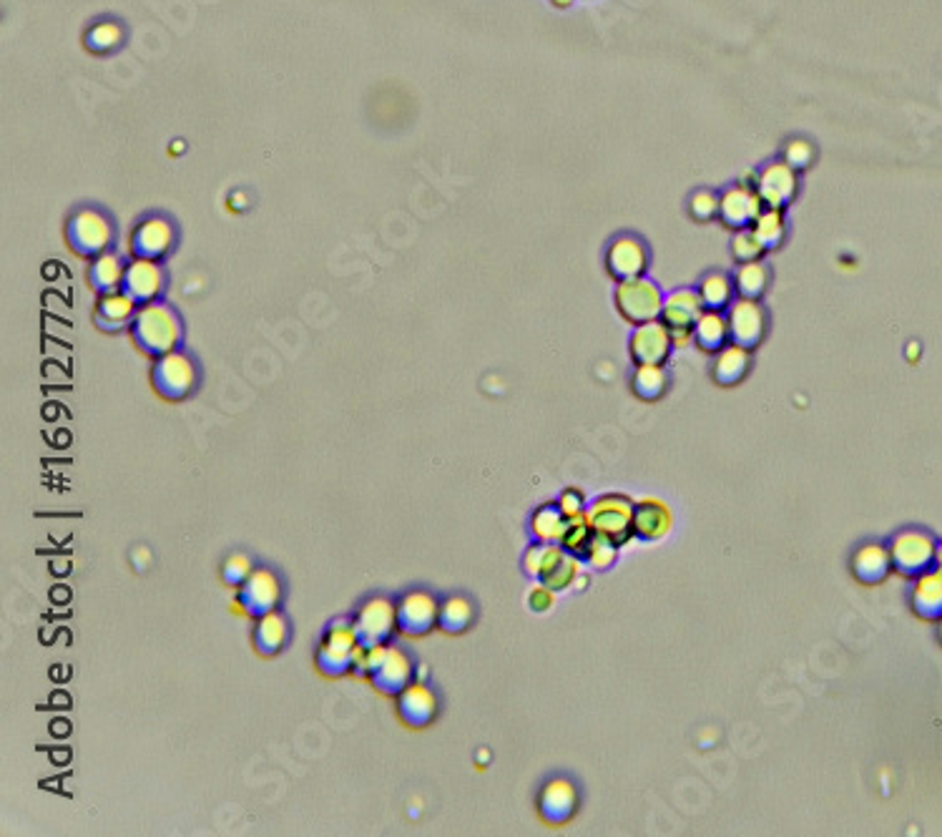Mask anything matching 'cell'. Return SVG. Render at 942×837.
<instances>
[{
    "label": "cell",
    "mask_w": 942,
    "mask_h": 837,
    "mask_svg": "<svg viewBox=\"0 0 942 837\" xmlns=\"http://www.w3.org/2000/svg\"><path fill=\"white\" fill-rule=\"evenodd\" d=\"M131 337L139 345L141 352L149 357L169 355L179 347L181 342V320L169 305L161 302H149L136 310L134 320H131Z\"/></svg>",
    "instance_id": "obj_1"
},
{
    "label": "cell",
    "mask_w": 942,
    "mask_h": 837,
    "mask_svg": "<svg viewBox=\"0 0 942 837\" xmlns=\"http://www.w3.org/2000/svg\"><path fill=\"white\" fill-rule=\"evenodd\" d=\"M357 644H360V636H357L355 621L352 619L330 621L325 634H322V639H320L317 657H314L317 669L330 679L350 674L352 651H355Z\"/></svg>",
    "instance_id": "obj_2"
},
{
    "label": "cell",
    "mask_w": 942,
    "mask_h": 837,
    "mask_svg": "<svg viewBox=\"0 0 942 837\" xmlns=\"http://www.w3.org/2000/svg\"><path fill=\"white\" fill-rule=\"evenodd\" d=\"M613 300H616V310L621 312L623 320L636 327L659 320L661 310H664V295H661L659 285L646 277L618 282Z\"/></svg>",
    "instance_id": "obj_3"
},
{
    "label": "cell",
    "mask_w": 942,
    "mask_h": 837,
    "mask_svg": "<svg viewBox=\"0 0 942 837\" xmlns=\"http://www.w3.org/2000/svg\"><path fill=\"white\" fill-rule=\"evenodd\" d=\"M634 508L636 503L631 498L608 493V496H601L588 508L586 516L598 536L611 538L613 543L623 546L634 536Z\"/></svg>",
    "instance_id": "obj_4"
},
{
    "label": "cell",
    "mask_w": 942,
    "mask_h": 837,
    "mask_svg": "<svg viewBox=\"0 0 942 837\" xmlns=\"http://www.w3.org/2000/svg\"><path fill=\"white\" fill-rule=\"evenodd\" d=\"M196 378H199V372H196L194 360L179 350L156 357L154 370H151L154 390L171 403L189 398L196 388Z\"/></svg>",
    "instance_id": "obj_5"
},
{
    "label": "cell",
    "mask_w": 942,
    "mask_h": 837,
    "mask_svg": "<svg viewBox=\"0 0 942 837\" xmlns=\"http://www.w3.org/2000/svg\"><path fill=\"white\" fill-rule=\"evenodd\" d=\"M890 556L892 569H895L897 574L915 579V576L935 569L937 543L935 538L925 531H902L892 538Z\"/></svg>",
    "instance_id": "obj_6"
},
{
    "label": "cell",
    "mask_w": 942,
    "mask_h": 837,
    "mask_svg": "<svg viewBox=\"0 0 942 837\" xmlns=\"http://www.w3.org/2000/svg\"><path fill=\"white\" fill-rule=\"evenodd\" d=\"M66 239L68 247H71L78 257L93 259L98 257V254L109 252L114 232H111L109 219L103 217L101 212H96V209H81V212H76L68 219Z\"/></svg>",
    "instance_id": "obj_7"
},
{
    "label": "cell",
    "mask_w": 942,
    "mask_h": 837,
    "mask_svg": "<svg viewBox=\"0 0 942 837\" xmlns=\"http://www.w3.org/2000/svg\"><path fill=\"white\" fill-rule=\"evenodd\" d=\"M362 644H387L397 631V604L387 596H372L352 616Z\"/></svg>",
    "instance_id": "obj_8"
},
{
    "label": "cell",
    "mask_w": 942,
    "mask_h": 837,
    "mask_svg": "<svg viewBox=\"0 0 942 837\" xmlns=\"http://www.w3.org/2000/svg\"><path fill=\"white\" fill-rule=\"evenodd\" d=\"M397 604V631L405 636H425L438 626L440 601L430 591L415 589L402 594Z\"/></svg>",
    "instance_id": "obj_9"
},
{
    "label": "cell",
    "mask_w": 942,
    "mask_h": 837,
    "mask_svg": "<svg viewBox=\"0 0 942 837\" xmlns=\"http://www.w3.org/2000/svg\"><path fill=\"white\" fill-rule=\"evenodd\" d=\"M754 189H757L764 207L782 209L784 212L799 192L797 169H792L784 159L772 161V164H767L757 174V186H754Z\"/></svg>",
    "instance_id": "obj_10"
},
{
    "label": "cell",
    "mask_w": 942,
    "mask_h": 837,
    "mask_svg": "<svg viewBox=\"0 0 942 837\" xmlns=\"http://www.w3.org/2000/svg\"><path fill=\"white\" fill-rule=\"evenodd\" d=\"M239 601H242L244 614L252 616V619H259V616L269 614V611H277L279 601H282V581H279V576L272 569L259 566L239 586Z\"/></svg>",
    "instance_id": "obj_11"
},
{
    "label": "cell",
    "mask_w": 942,
    "mask_h": 837,
    "mask_svg": "<svg viewBox=\"0 0 942 837\" xmlns=\"http://www.w3.org/2000/svg\"><path fill=\"white\" fill-rule=\"evenodd\" d=\"M606 269L616 282L644 277L649 269V249L634 234H621L606 249Z\"/></svg>",
    "instance_id": "obj_12"
},
{
    "label": "cell",
    "mask_w": 942,
    "mask_h": 837,
    "mask_svg": "<svg viewBox=\"0 0 942 837\" xmlns=\"http://www.w3.org/2000/svg\"><path fill=\"white\" fill-rule=\"evenodd\" d=\"M372 687L387 697H397L410 682H415V662L402 646L387 644L380 664L370 674Z\"/></svg>",
    "instance_id": "obj_13"
},
{
    "label": "cell",
    "mask_w": 942,
    "mask_h": 837,
    "mask_svg": "<svg viewBox=\"0 0 942 837\" xmlns=\"http://www.w3.org/2000/svg\"><path fill=\"white\" fill-rule=\"evenodd\" d=\"M726 320H729L731 342L749 347V350H754L767 335V312L759 305V300L739 297L737 302H731Z\"/></svg>",
    "instance_id": "obj_14"
},
{
    "label": "cell",
    "mask_w": 942,
    "mask_h": 837,
    "mask_svg": "<svg viewBox=\"0 0 942 837\" xmlns=\"http://www.w3.org/2000/svg\"><path fill=\"white\" fill-rule=\"evenodd\" d=\"M674 350V337L664 322L654 320L639 325L628 342V352L636 365H664Z\"/></svg>",
    "instance_id": "obj_15"
},
{
    "label": "cell",
    "mask_w": 942,
    "mask_h": 837,
    "mask_svg": "<svg viewBox=\"0 0 942 837\" xmlns=\"http://www.w3.org/2000/svg\"><path fill=\"white\" fill-rule=\"evenodd\" d=\"M397 704V717L412 729H423L428 724L435 722L440 712V702L438 694L428 687L425 682L415 679V682L407 684L400 694L395 697Z\"/></svg>",
    "instance_id": "obj_16"
},
{
    "label": "cell",
    "mask_w": 942,
    "mask_h": 837,
    "mask_svg": "<svg viewBox=\"0 0 942 837\" xmlns=\"http://www.w3.org/2000/svg\"><path fill=\"white\" fill-rule=\"evenodd\" d=\"M762 209L764 204L757 189H749V186L734 184L719 194V219L724 222V227L737 229V232L752 229Z\"/></svg>",
    "instance_id": "obj_17"
},
{
    "label": "cell",
    "mask_w": 942,
    "mask_h": 837,
    "mask_svg": "<svg viewBox=\"0 0 942 837\" xmlns=\"http://www.w3.org/2000/svg\"><path fill=\"white\" fill-rule=\"evenodd\" d=\"M171 247H174V229L161 217L144 219L129 239L131 257L151 259V262H161L171 252Z\"/></svg>",
    "instance_id": "obj_18"
},
{
    "label": "cell",
    "mask_w": 942,
    "mask_h": 837,
    "mask_svg": "<svg viewBox=\"0 0 942 837\" xmlns=\"http://www.w3.org/2000/svg\"><path fill=\"white\" fill-rule=\"evenodd\" d=\"M121 290L136 302V305H149V302L159 300L161 290H164V272H161L159 262L151 259H131L126 264L124 274V287Z\"/></svg>",
    "instance_id": "obj_19"
},
{
    "label": "cell",
    "mask_w": 942,
    "mask_h": 837,
    "mask_svg": "<svg viewBox=\"0 0 942 837\" xmlns=\"http://www.w3.org/2000/svg\"><path fill=\"white\" fill-rule=\"evenodd\" d=\"M578 810V790L571 780H556L546 782L538 795V812L548 825H563L571 820Z\"/></svg>",
    "instance_id": "obj_20"
},
{
    "label": "cell",
    "mask_w": 942,
    "mask_h": 837,
    "mask_svg": "<svg viewBox=\"0 0 942 837\" xmlns=\"http://www.w3.org/2000/svg\"><path fill=\"white\" fill-rule=\"evenodd\" d=\"M704 312L701 297L696 290H674L664 297V310H661V322L674 332H694L696 320Z\"/></svg>",
    "instance_id": "obj_21"
},
{
    "label": "cell",
    "mask_w": 942,
    "mask_h": 837,
    "mask_svg": "<svg viewBox=\"0 0 942 837\" xmlns=\"http://www.w3.org/2000/svg\"><path fill=\"white\" fill-rule=\"evenodd\" d=\"M674 513L659 498H644L634 508V536L644 541H661L671 533Z\"/></svg>",
    "instance_id": "obj_22"
},
{
    "label": "cell",
    "mask_w": 942,
    "mask_h": 837,
    "mask_svg": "<svg viewBox=\"0 0 942 837\" xmlns=\"http://www.w3.org/2000/svg\"><path fill=\"white\" fill-rule=\"evenodd\" d=\"M912 609L920 619L940 621L942 619V571L930 569L925 574L915 576L912 586Z\"/></svg>",
    "instance_id": "obj_23"
},
{
    "label": "cell",
    "mask_w": 942,
    "mask_h": 837,
    "mask_svg": "<svg viewBox=\"0 0 942 837\" xmlns=\"http://www.w3.org/2000/svg\"><path fill=\"white\" fill-rule=\"evenodd\" d=\"M892 571V556L890 548L880 546V543H865L855 551L852 556V574L862 584H880L887 579Z\"/></svg>",
    "instance_id": "obj_24"
},
{
    "label": "cell",
    "mask_w": 942,
    "mask_h": 837,
    "mask_svg": "<svg viewBox=\"0 0 942 837\" xmlns=\"http://www.w3.org/2000/svg\"><path fill=\"white\" fill-rule=\"evenodd\" d=\"M749 367H752V350L737 345V342H729L716 352L714 380L719 385H737L747 378Z\"/></svg>",
    "instance_id": "obj_25"
},
{
    "label": "cell",
    "mask_w": 942,
    "mask_h": 837,
    "mask_svg": "<svg viewBox=\"0 0 942 837\" xmlns=\"http://www.w3.org/2000/svg\"><path fill=\"white\" fill-rule=\"evenodd\" d=\"M254 649L262 654V657H274L279 651L284 649L289 639V624L284 619V614L279 611H269V614L259 616L254 619Z\"/></svg>",
    "instance_id": "obj_26"
},
{
    "label": "cell",
    "mask_w": 942,
    "mask_h": 837,
    "mask_svg": "<svg viewBox=\"0 0 942 837\" xmlns=\"http://www.w3.org/2000/svg\"><path fill=\"white\" fill-rule=\"evenodd\" d=\"M124 274L126 264L121 262L119 254L103 252L91 259V269H88V282L98 295H109V292H119L124 287Z\"/></svg>",
    "instance_id": "obj_27"
},
{
    "label": "cell",
    "mask_w": 942,
    "mask_h": 837,
    "mask_svg": "<svg viewBox=\"0 0 942 837\" xmlns=\"http://www.w3.org/2000/svg\"><path fill=\"white\" fill-rule=\"evenodd\" d=\"M136 310H139V305L124 290L109 292V295H101V300H98L96 322L103 330H121V327L131 325Z\"/></svg>",
    "instance_id": "obj_28"
},
{
    "label": "cell",
    "mask_w": 942,
    "mask_h": 837,
    "mask_svg": "<svg viewBox=\"0 0 942 837\" xmlns=\"http://www.w3.org/2000/svg\"><path fill=\"white\" fill-rule=\"evenodd\" d=\"M568 551H563V546L558 543H541L536 541L523 556V571L531 576L533 581H546L553 571L558 569L563 558H566Z\"/></svg>",
    "instance_id": "obj_29"
},
{
    "label": "cell",
    "mask_w": 942,
    "mask_h": 837,
    "mask_svg": "<svg viewBox=\"0 0 942 837\" xmlns=\"http://www.w3.org/2000/svg\"><path fill=\"white\" fill-rule=\"evenodd\" d=\"M568 518L558 508V503H543L533 511L531 516V536L533 541L541 543H558L561 546L563 533H566Z\"/></svg>",
    "instance_id": "obj_30"
},
{
    "label": "cell",
    "mask_w": 942,
    "mask_h": 837,
    "mask_svg": "<svg viewBox=\"0 0 942 837\" xmlns=\"http://www.w3.org/2000/svg\"><path fill=\"white\" fill-rule=\"evenodd\" d=\"M729 337V320L716 310H704L694 325V342L704 352H719Z\"/></svg>",
    "instance_id": "obj_31"
},
{
    "label": "cell",
    "mask_w": 942,
    "mask_h": 837,
    "mask_svg": "<svg viewBox=\"0 0 942 837\" xmlns=\"http://www.w3.org/2000/svg\"><path fill=\"white\" fill-rule=\"evenodd\" d=\"M699 297L704 310H716L724 312L731 307V300H734V279L724 272H709L706 277H701L699 282Z\"/></svg>",
    "instance_id": "obj_32"
},
{
    "label": "cell",
    "mask_w": 942,
    "mask_h": 837,
    "mask_svg": "<svg viewBox=\"0 0 942 837\" xmlns=\"http://www.w3.org/2000/svg\"><path fill=\"white\" fill-rule=\"evenodd\" d=\"M631 390L636 393V398L654 403V400L664 398L666 390H669V372L664 365H636Z\"/></svg>",
    "instance_id": "obj_33"
},
{
    "label": "cell",
    "mask_w": 942,
    "mask_h": 837,
    "mask_svg": "<svg viewBox=\"0 0 942 837\" xmlns=\"http://www.w3.org/2000/svg\"><path fill=\"white\" fill-rule=\"evenodd\" d=\"M475 621V609L465 596H448L440 601V616H438V629L445 634H463L470 629Z\"/></svg>",
    "instance_id": "obj_34"
},
{
    "label": "cell",
    "mask_w": 942,
    "mask_h": 837,
    "mask_svg": "<svg viewBox=\"0 0 942 837\" xmlns=\"http://www.w3.org/2000/svg\"><path fill=\"white\" fill-rule=\"evenodd\" d=\"M769 267L757 259V262H747L737 269V277H734V290H737L739 297H747V300H759V297L767 292L769 287Z\"/></svg>",
    "instance_id": "obj_35"
},
{
    "label": "cell",
    "mask_w": 942,
    "mask_h": 837,
    "mask_svg": "<svg viewBox=\"0 0 942 837\" xmlns=\"http://www.w3.org/2000/svg\"><path fill=\"white\" fill-rule=\"evenodd\" d=\"M752 232L757 234V239L762 242V247L767 252L777 249L784 239V214L782 209H769L764 207L762 214L757 217V222L752 224Z\"/></svg>",
    "instance_id": "obj_36"
},
{
    "label": "cell",
    "mask_w": 942,
    "mask_h": 837,
    "mask_svg": "<svg viewBox=\"0 0 942 837\" xmlns=\"http://www.w3.org/2000/svg\"><path fill=\"white\" fill-rule=\"evenodd\" d=\"M593 536H596V531H593V526L588 523L586 513H581V516H576V518H568L566 533H563V541H561L563 551L573 553V556H578L583 561V553H586L588 546H591Z\"/></svg>",
    "instance_id": "obj_37"
},
{
    "label": "cell",
    "mask_w": 942,
    "mask_h": 837,
    "mask_svg": "<svg viewBox=\"0 0 942 837\" xmlns=\"http://www.w3.org/2000/svg\"><path fill=\"white\" fill-rule=\"evenodd\" d=\"M616 558H618V543H613L611 538L598 536V533L593 536L588 551L583 553V561H586V564L591 566V569H596V571L611 569V566L616 564Z\"/></svg>",
    "instance_id": "obj_38"
},
{
    "label": "cell",
    "mask_w": 942,
    "mask_h": 837,
    "mask_svg": "<svg viewBox=\"0 0 942 837\" xmlns=\"http://www.w3.org/2000/svg\"><path fill=\"white\" fill-rule=\"evenodd\" d=\"M121 28L116 23H98L86 33V48L91 53H109L121 46Z\"/></svg>",
    "instance_id": "obj_39"
},
{
    "label": "cell",
    "mask_w": 942,
    "mask_h": 837,
    "mask_svg": "<svg viewBox=\"0 0 942 837\" xmlns=\"http://www.w3.org/2000/svg\"><path fill=\"white\" fill-rule=\"evenodd\" d=\"M731 254L737 259L739 264L747 262H757L767 254V249L762 247V242L757 239V234L752 229H742V232L734 234V242H731Z\"/></svg>",
    "instance_id": "obj_40"
},
{
    "label": "cell",
    "mask_w": 942,
    "mask_h": 837,
    "mask_svg": "<svg viewBox=\"0 0 942 837\" xmlns=\"http://www.w3.org/2000/svg\"><path fill=\"white\" fill-rule=\"evenodd\" d=\"M578 576H581V558L573 556V553H566V558L558 564V569L553 571L546 581H541V584L551 586V589L558 594V591L571 589V586L576 584Z\"/></svg>",
    "instance_id": "obj_41"
},
{
    "label": "cell",
    "mask_w": 942,
    "mask_h": 837,
    "mask_svg": "<svg viewBox=\"0 0 942 837\" xmlns=\"http://www.w3.org/2000/svg\"><path fill=\"white\" fill-rule=\"evenodd\" d=\"M252 571H254V564L249 561V556H244V553H232L222 566V579H224V584L239 589V586L252 576Z\"/></svg>",
    "instance_id": "obj_42"
},
{
    "label": "cell",
    "mask_w": 942,
    "mask_h": 837,
    "mask_svg": "<svg viewBox=\"0 0 942 837\" xmlns=\"http://www.w3.org/2000/svg\"><path fill=\"white\" fill-rule=\"evenodd\" d=\"M689 214L696 222H709V219L719 217V194L706 192V189L694 192L689 199Z\"/></svg>",
    "instance_id": "obj_43"
},
{
    "label": "cell",
    "mask_w": 942,
    "mask_h": 837,
    "mask_svg": "<svg viewBox=\"0 0 942 837\" xmlns=\"http://www.w3.org/2000/svg\"><path fill=\"white\" fill-rule=\"evenodd\" d=\"M784 161L797 171L807 169V166L814 161V146L804 139L789 141L787 149H784Z\"/></svg>",
    "instance_id": "obj_44"
},
{
    "label": "cell",
    "mask_w": 942,
    "mask_h": 837,
    "mask_svg": "<svg viewBox=\"0 0 942 837\" xmlns=\"http://www.w3.org/2000/svg\"><path fill=\"white\" fill-rule=\"evenodd\" d=\"M558 508H561L566 518H576L581 516V513H586V498H583V493L578 491V488H566V491L561 493V498H558Z\"/></svg>",
    "instance_id": "obj_45"
},
{
    "label": "cell",
    "mask_w": 942,
    "mask_h": 837,
    "mask_svg": "<svg viewBox=\"0 0 942 837\" xmlns=\"http://www.w3.org/2000/svg\"><path fill=\"white\" fill-rule=\"evenodd\" d=\"M553 601H556V591H553L551 586L541 584V581H538L536 589L528 594V604H531L533 611H551Z\"/></svg>",
    "instance_id": "obj_46"
},
{
    "label": "cell",
    "mask_w": 942,
    "mask_h": 837,
    "mask_svg": "<svg viewBox=\"0 0 942 837\" xmlns=\"http://www.w3.org/2000/svg\"><path fill=\"white\" fill-rule=\"evenodd\" d=\"M935 569L942 571V543H937V556H935Z\"/></svg>",
    "instance_id": "obj_47"
},
{
    "label": "cell",
    "mask_w": 942,
    "mask_h": 837,
    "mask_svg": "<svg viewBox=\"0 0 942 837\" xmlns=\"http://www.w3.org/2000/svg\"><path fill=\"white\" fill-rule=\"evenodd\" d=\"M571 3H573V0H553V6H558V8H568Z\"/></svg>",
    "instance_id": "obj_48"
},
{
    "label": "cell",
    "mask_w": 942,
    "mask_h": 837,
    "mask_svg": "<svg viewBox=\"0 0 942 837\" xmlns=\"http://www.w3.org/2000/svg\"><path fill=\"white\" fill-rule=\"evenodd\" d=\"M940 641H942V619H940Z\"/></svg>",
    "instance_id": "obj_49"
}]
</instances>
